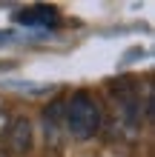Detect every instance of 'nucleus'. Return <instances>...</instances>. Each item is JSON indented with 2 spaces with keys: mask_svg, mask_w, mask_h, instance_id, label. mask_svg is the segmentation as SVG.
<instances>
[{
  "mask_svg": "<svg viewBox=\"0 0 155 157\" xmlns=\"http://www.w3.org/2000/svg\"><path fill=\"white\" fill-rule=\"evenodd\" d=\"M101 120H104L101 103L92 94L78 91V94H72V100H63V126L69 128L72 137H78V140L95 137L101 128Z\"/></svg>",
  "mask_w": 155,
  "mask_h": 157,
  "instance_id": "f257e3e1",
  "label": "nucleus"
},
{
  "mask_svg": "<svg viewBox=\"0 0 155 157\" xmlns=\"http://www.w3.org/2000/svg\"><path fill=\"white\" fill-rule=\"evenodd\" d=\"M0 157H12V154H9V151H6V149H0Z\"/></svg>",
  "mask_w": 155,
  "mask_h": 157,
  "instance_id": "20e7f679",
  "label": "nucleus"
},
{
  "mask_svg": "<svg viewBox=\"0 0 155 157\" xmlns=\"http://www.w3.org/2000/svg\"><path fill=\"white\" fill-rule=\"evenodd\" d=\"M14 20L23 26H55L58 23V12L52 6H29L23 12H17Z\"/></svg>",
  "mask_w": 155,
  "mask_h": 157,
  "instance_id": "7ed1b4c3",
  "label": "nucleus"
},
{
  "mask_svg": "<svg viewBox=\"0 0 155 157\" xmlns=\"http://www.w3.org/2000/svg\"><path fill=\"white\" fill-rule=\"evenodd\" d=\"M9 154H29L32 151V123L26 117H14L9 123Z\"/></svg>",
  "mask_w": 155,
  "mask_h": 157,
  "instance_id": "f03ea898",
  "label": "nucleus"
}]
</instances>
